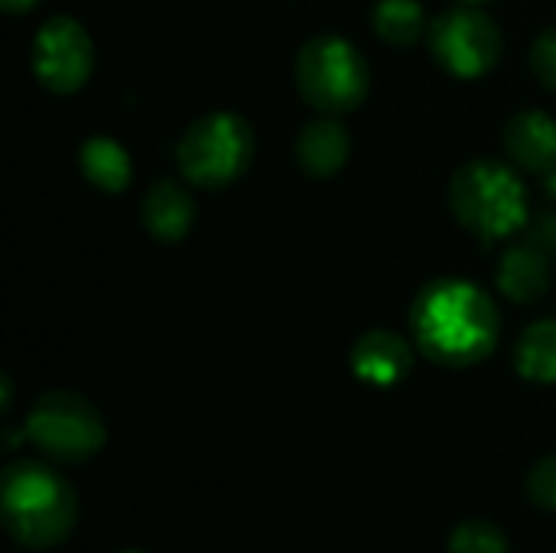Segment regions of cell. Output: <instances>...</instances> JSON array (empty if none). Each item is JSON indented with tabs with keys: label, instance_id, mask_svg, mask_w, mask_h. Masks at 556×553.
<instances>
[{
	"label": "cell",
	"instance_id": "9a60e30c",
	"mask_svg": "<svg viewBox=\"0 0 556 553\" xmlns=\"http://www.w3.org/2000/svg\"><path fill=\"white\" fill-rule=\"evenodd\" d=\"M515 368L534 385L556 381V319L531 323L515 345Z\"/></svg>",
	"mask_w": 556,
	"mask_h": 553
},
{
	"label": "cell",
	"instance_id": "6da1fadb",
	"mask_svg": "<svg viewBox=\"0 0 556 553\" xmlns=\"http://www.w3.org/2000/svg\"><path fill=\"white\" fill-rule=\"evenodd\" d=\"M417 349L446 368H469L498 342V310L492 297L459 277L430 280L410 303Z\"/></svg>",
	"mask_w": 556,
	"mask_h": 553
},
{
	"label": "cell",
	"instance_id": "e0dca14e",
	"mask_svg": "<svg viewBox=\"0 0 556 553\" xmlns=\"http://www.w3.org/2000/svg\"><path fill=\"white\" fill-rule=\"evenodd\" d=\"M450 553H508V541L498 525L485 518H469L453 531Z\"/></svg>",
	"mask_w": 556,
	"mask_h": 553
},
{
	"label": "cell",
	"instance_id": "d6986e66",
	"mask_svg": "<svg viewBox=\"0 0 556 553\" xmlns=\"http://www.w3.org/2000/svg\"><path fill=\"white\" fill-rule=\"evenodd\" d=\"M531 72L538 75V81L544 88H551L556 95V26L544 29L534 46H531Z\"/></svg>",
	"mask_w": 556,
	"mask_h": 553
},
{
	"label": "cell",
	"instance_id": "52a82bcc",
	"mask_svg": "<svg viewBox=\"0 0 556 553\" xmlns=\"http://www.w3.org/2000/svg\"><path fill=\"white\" fill-rule=\"evenodd\" d=\"M427 39L433 59L456 78H482L502 59L498 23L485 10L466 0L443 10L430 23Z\"/></svg>",
	"mask_w": 556,
	"mask_h": 553
},
{
	"label": "cell",
	"instance_id": "8992f818",
	"mask_svg": "<svg viewBox=\"0 0 556 553\" xmlns=\"http://www.w3.org/2000/svg\"><path fill=\"white\" fill-rule=\"evenodd\" d=\"M26 440L49 460L81 463L104 447L101 411L75 391H49L36 398L23 424Z\"/></svg>",
	"mask_w": 556,
	"mask_h": 553
},
{
	"label": "cell",
	"instance_id": "7a4b0ae2",
	"mask_svg": "<svg viewBox=\"0 0 556 553\" xmlns=\"http://www.w3.org/2000/svg\"><path fill=\"white\" fill-rule=\"evenodd\" d=\"M0 518L26 548H52L78 521V495L39 460H16L0 476Z\"/></svg>",
	"mask_w": 556,
	"mask_h": 553
},
{
	"label": "cell",
	"instance_id": "30bf717a",
	"mask_svg": "<svg viewBox=\"0 0 556 553\" xmlns=\"http://www.w3.org/2000/svg\"><path fill=\"white\" fill-rule=\"evenodd\" d=\"M349 150H352L349 130L339 121V114H319L316 121L303 124L296 134V143H293L300 169L316 179L336 176L345 166Z\"/></svg>",
	"mask_w": 556,
	"mask_h": 553
},
{
	"label": "cell",
	"instance_id": "9c48e42d",
	"mask_svg": "<svg viewBox=\"0 0 556 553\" xmlns=\"http://www.w3.org/2000/svg\"><path fill=\"white\" fill-rule=\"evenodd\" d=\"M414 368V349L404 336L388 329L365 332L352 349V372L378 388H391L404 381Z\"/></svg>",
	"mask_w": 556,
	"mask_h": 553
},
{
	"label": "cell",
	"instance_id": "3957f363",
	"mask_svg": "<svg viewBox=\"0 0 556 553\" xmlns=\"http://www.w3.org/2000/svg\"><path fill=\"white\" fill-rule=\"evenodd\" d=\"M450 209L463 228L495 241L528 222V192L518 173L498 160H469L450 179Z\"/></svg>",
	"mask_w": 556,
	"mask_h": 553
},
{
	"label": "cell",
	"instance_id": "5bb4252c",
	"mask_svg": "<svg viewBox=\"0 0 556 553\" xmlns=\"http://www.w3.org/2000/svg\"><path fill=\"white\" fill-rule=\"evenodd\" d=\"M78 166L85 179L101 192H124L134 176L127 150L104 134H94L78 147Z\"/></svg>",
	"mask_w": 556,
	"mask_h": 553
},
{
	"label": "cell",
	"instance_id": "8fae6325",
	"mask_svg": "<svg viewBox=\"0 0 556 553\" xmlns=\"http://www.w3.org/2000/svg\"><path fill=\"white\" fill-rule=\"evenodd\" d=\"M505 150L515 166L528 173L556 169V121L547 111H521L505 127Z\"/></svg>",
	"mask_w": 556,
	"mask_h": 553
},
{
	"label": "cell",
	"instance_id": "277c9868",
	"mask_svg": "<svg viewBox=\"0 0 556 553\" xmlns=\"http://www.w3.org/2000/svg\"><path fill=\"white\" fill-rule=\"evenodd\" d=\"M254 156V130L241 114L208 111L195 117L176 147V163L186 183L202 189L231 186Z\"/></svg>",
	"mask_w": 556,
	"mask_h": 553
},
{
	"label": "cell",
	"instance_id": "44dd1931",
	"mask_svg": "<svg viewBox=\"0 0 556 553\" xmlns=\"http://www.w3.org/2000/svg\"><path fill=\"white\" fill-rule=\"evenodd\" d=\"M466 3H479V0H466Z\"/></svg>",
	"mask_w": 556,
	"mask_h": 553
},
{
	"label": "cell",
	"instance_id": "4fadbf2b",
	"mask_svg": "<svg viewBox=\"0 0 556 553\" xmlns=\"http://www.w3.org/2000/svg\"><path fill=\"white\" fill-rule=\"evenodd\" d=\"M551 254L541 251L538 241L528 244H515L502 254L498 271H495V284L498 290L515 300V303H534L544 297L547 284H551Z\"/></svg>",
	"mask_w": 556,
	"mask_h": 553
},
{
	"label": "cell",
	"instance_id": "2e32d148",
	"mask_svg": "<svg viewBox=\"0 0 556 553\" xmlns=\"http://www.w3.org/2000/svg\"><path fill=\"white\" fill-rule=\"evenodd\" d=\"M371 29L388 46H410L430 26L417 0H378L371 10Z\"/></svg>",
	"mask_w": 556,
	"mask_h": 553
},
{
	"label": "cell",
	"instance_id": "ba28073f",
	"mask_svg": "<svg viewBox=\"0 0 556 553\" xmlns=\"http://www.w3.org/2000/svg\"><path fill=\"white\" fill-rule=\"evenodd\" d=\"M36 81L52 95L78 91L94 68V46L88 29L72 16H49L29 46Z\"/></svg>",
	"mask_w": 556,
	"mask_h": 553
},
{
	"label": "cell",
	"instance_id": "ffe728a7",
	"mask_svg": "<svg viewBox=\"0 0 556 553\" xmlns=\"http://www.w3.org/2000/svg\"><path fill=\"white\" fill-rule=\"evenodd\" d=\"M0 3H3L7 13H26V10L36 7V0H0Z\"/></svg>",
	"mask_w": 556,
	"mask_h": 553
},
{
	"label": "cell",
	"instance_id": "5b68a950",
	"mask_svg": "<svg viewBox=\"0 0 556 553\" xmlns=\"http://www.w3.org/2000/svg\"><path fill=\"white\" fill-rule=\"evenodd\" d=\"M300 98L319 114L355 111L368 95V62L342 36H313L293 65Z\"/></svg>",
	"mask_w": 556,
	"mask_h": 553
},
{
	"label": "cell",
	"instance_id": "7c38bea8",
	"mask_svg": "<svg viewBox=\"0 0 556 553\" xmlns=\"http://www.w3.org/2000/svg\"><path fill=\"white\" fill-rule=\"evenodd\" d=\"M140 218H143V228L150 238L173 244L189 235L192 218H195V202L182 183L160 179L147 189V196L140 202Z\"/></svg>",
	"mask_w": 556,
	"mask_h": 553
},
{
	"label": "cell",
	"instance_id": "ac0fdd59",
	"mask_svg": "<svg viewBox=\"0 0 556 553\" xmlns=\"http://www.w3.org/2000/svg\"><path fill=\"white\" fill-rule=\"evenodd\" d=\"M528 495L538 508L556 512V453L534 463V469L528 473Z\"/></svg>",
	"mask_w": 556,
	"mask_h": 553
}]
</instances>
